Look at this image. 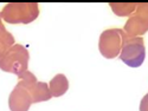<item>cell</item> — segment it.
<instances>
[{"label":"cell","instance_id":"6da1fadb","mask_svg":"<svg viewBox=\"0 0 148 111\" xmlns=\"http://www.w3.org/2000/svg\"><path fill=\"white\" fill-rule=\"evenodd\" d=\"M37 3H10L1 10V18L8 24H30L39 16Z\"/></svg>","mask_w":148,"mask_h":111},{"label":"cell","instance_id":"7a4b0ae2","mask_svg":"<svg viewBox=\"0 0 148 111\" xmlns=\"http://www.w3.org/2000/svg\"><path fill=\"white\" fill-rule=\"evenodd\" d=\"M29 60L30 53L26 47L20 44H14L8 50V52L0 59V69L21 78L29 71Z\"/></svg>","mask_w":148,"mask_h":111},{"label":"cell","instance_id":"3957f363","mask_svg":"<svg viewBox=\"0 0 148 111\" xmlns=\"http://www.w3.org/2000/svg\"><path fill=\"white\" fill-rule=\"evenodd\" d=\"M127 40L128 37L122 29H108L100 35L98 48L103 57L113 59L120 56L122 47Z\"/></svg>","mask_w":148,"mask_h":111},{"label":"cell","instance_id":"277c9868","mask_svg":"<svg viewBox=\"0 0 148 111\" xmlns=\"http://www.w3.org/2000/svg\"><path fill=\"white\" fill-rule=\"evenodd\" d=\"M145 58L146 47L142 37L128 38L121 50L120 59L130 67H139L143 64Z\"/></svg>","mask_w":148,"mask_h":111},{"label":"cell","instance_id":"5b68a950","mask_svg":"<svg viewBox=\"0 0 148 111\" xmlns=\"http://www.w3.org/2000/svg\"><path fill=\"white\" fill-rule=\"evenodd\" d=\"M20 83L29 90V92L32 96L33 103H40V102H46L50 101L52 98V95L49 89V84L38 82L37 78L32 72L27 71L25 75L20 78Z\"/></svg>","mask_w":148,"mask_h":111},{"label":"cell","instance_id":"8992f818","mask_svg":"<svg viewBox=\"0 0 148 111\" xmlns=\"http://www.w3.org/2000/svg\"><path fill=\"white\" fill-rule=\"evenodd\" d=\"M31 104H33L32 96L29 90L20 82L14 86L8 97V106L11 111H29Z\"/></svg>","mask_w":148,"mask_h":111},{"label":"cell","instance_id":"52a82bcc","mask_svg":"<svg viewBox=\"0 0 148 111\" xmlns=\"http://www.w3.org/2000/svg\"><path fill=\"white\" fill-rule=\"evenodd\" d=\"M123 31H125V33L127 34L128 38L142 37V34L148 32V19L142 17V16L134 13L126 21Z\"/></svg>","mask_w":148,"mask_h":111},{"label":"cell","instance_id":"ba28073f","mask_svg":"<svg viewBox=\"0 0 148 111\" xmlns=\"http://www.w3.org/2000/svg\"><path fill=\"white\" fill-rule=\"evenodd\" d=\"M49 89H50V92H51L52 97L63 96L69 89L68 78L64 75H62V73H58V75H56L50 80V83H49Z\"/></svg>","mask_w":148,"mask_h":111},{"label":"cell","instance_id":"9c48e42d","mask_svg":"<svg viewBox=\"0 0 148 111\" xmlns=\"http://www.w3.org/2000/svg\"><path fill=\"white\" fill-rule=\"evenodd\" d=\"M110 8L119 17H127L135 13L138 4L135 3H110Z\"/></svg>","mask_w":148,"mask_h":111},{"label":"cell","instance_id":"30bf717a","mask_svg":"<svg viewBox=\"0 0 148 111\" xmlns=\"http://www.w3.org/2000/svg\"><path fill=\"white\" fill-rule=\"evenodd\" d=\"M14 44H16L14 37L5 29V26H3L0 29V59L8 52V50Z\"/></svg>","mask_w":148,"mask_h":111},{"label":"cell","instance_id":"8fae6325","mask_svg":"<svg viewBox=\"0 0 148 111\" xmlns=\"http://www.w3.org/2000/svg\"><path fill=\"white\" fill-rule=\"evenodd\" d=\"M135 13L139 14V16H142V17H145V18L148 19V3L138 4L136 10H135Z\"/></svg>","mask_w":148,"mask_h":111},{"label":"cell","instance_id":"7c38bea8","mask_svg":"<svg viewBox=\"0 0 148 111\" xmlns=\"http://www.w3.org/2000/svg\"><path fill=\"white\" fill-rule=\"evenodd\" d=\"M140 111H148V93L145 95L140 103Z\"/></svg>","mask_w":148,"mask_h":111},{"label":"cell","instance_id":"4fadbf2b","mask_svg":"<svg viewBox=\"0 0 148 111\" xmlns=\"http://www.w3.org/2000/svg\"><path fill=\"white\" fill-rule=\"evenodd\" d=\"M1 20H3V18H1V13H0V29H1V27L4 26V25H3V21H1Z\"/></svg>","mask_w":148,"mask_h":111}]
</instances>
